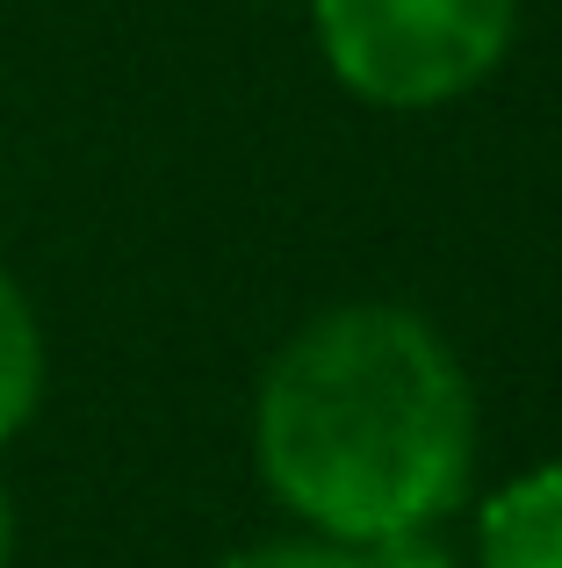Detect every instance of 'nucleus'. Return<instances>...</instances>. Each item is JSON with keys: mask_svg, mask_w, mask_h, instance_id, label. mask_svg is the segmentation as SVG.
I'll return each mask as SVG.
<instances>
[{"mask_svg": "<svg viewBox=\"0 0 562 568\" xmlns=\"http://www.w3.org/2000/svg\"><path fill=\"white\" fill-rule=\"evenodd\" d=\"M14 561V511H8V497H0V568Z\"/></svg>", "mask_w": 562, "mask_h": 568, "instance_id": "obj_7", "label": "nucleus"}, {"mask_svg": "<svg viewBox=\"0 0 562 568\" xmlns=\"http://www.w3.org/2000/svg\"><path fill=\"white\" fill-rule=\"evenodd\" d=\"M310 22L368 109H440L505 65L520 0H310Z\"/></svg>", "mask_w": 562, "mask_h": 568, "instance_id": "obj_2", "label": "nucleus"}, {"mask_svg": "<svg viewBox=\"0 0 562 568\" xmlns=\"http://www.w3.org/2000/svg\"><path fill=\"white\" fill-rule=\"evenodd\" d=\"M361 568H454V555L433 540V526H419V532H382V540H368Z\"/></svg>", "mask_w": 562, "mask_h": 568, "instance_id": "obj_6", "label": "nucleus"}, {"mask_svg": "<svg viewBox=\"0 0 562 568\" xmlns=\"http://www.w3.org/2000/svg\"><path fill=\"white\" fill-rule=\"evenodd\" d=\"M483 568H562V468H526L476 518Z\"/></svg>", "mask_w": 562, "mask_h": 568, "instance_id": "obj_3", "label": "nucleus"}, {"mask_svg": "<svg viewBox=\"0 0 562 568\" xmlns=\"http://www.w3.org/2000/svg\"><path fill=\"white\" fill-rule=\"evenodd\" d=\"M253 446L268 489L303 526L368 547L462 504L476 468V396L425 317L353 303L274 353Z\"/></svg>", "mask_w": 562, "mask_h": 568, "instance_id": "obj_1", "label": "nucleus"}, {"mask_svg": "<svg viewBox=\"0 0 562 568\" xmlns=\"http://www.w3.org/2000/svg\"><path fill=\"white\" fill-rule=\"evenodd\" d=\"M224 568H361V547L310 532V540H260L245 555H231Z\"/></svg>", "mask_w": 562, "mask_h": 568, "instance_id": "obj_5", "label": "nucleus"}, {"mask_svg": "<svg viewBox=\"0 0 562 568\" xmlns=\"http://www.w3.org/2000/svg\"><path fill=\"white\" fill-rule=\"evenodd\" d=\"M43 403V332L14 274H0V446L37 417Z\"/></svg>", "mask_w": 562, "mask_h": 568, "instance_id": "obj_4", "label": "nucleus"}]
</instances>
